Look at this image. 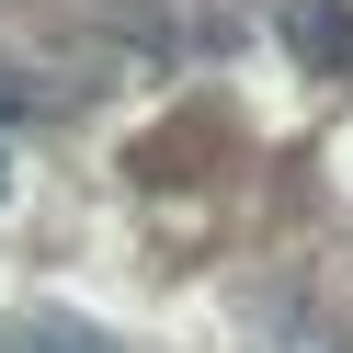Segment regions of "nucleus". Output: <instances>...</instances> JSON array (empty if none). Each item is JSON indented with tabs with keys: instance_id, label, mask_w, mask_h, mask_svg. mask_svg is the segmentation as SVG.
Instances as JSON below:
<instances>
[{
	"instance_id": "nucleus-1",
	"label": "nucleus",
	"mask_w": 353,
	"mask_h": 353,
	"mask_svg": "<svg viewBox=\"0 0 353 353\" xmlns=\"http://www.w3.org/2000/svg\"><path fill=\"white\" fill-rule=\"evenodd\" d=\"M285 46L319 80H353V0H285Z\"/></svg>"
},
{
	"instance_id": "nucleus-4",
	"label": "nucleus",
	"mask_w": 353,
	"mask_h": 353,
	"mask_svg": "<svg viewBox=\"0 0 353 353\" xmlns=\"http://www.w3.org/2000/svg\"><path fill=\"white\" fill-rule=\"evenodd\" d=\"M12 103H23V80H12V69H0V114H12Z\"/></svg>"
},
{
	"instance_id": "nucleus-5",
	"label": "nucleus",
	"mask_w": 353,
	"mask_h": 353,
	"mask_svg": "<svg viewBox=\"0 0 353 353\" xmlns=\"http://www.w3.org/2000/svg\"><path fill=\"white\" fill-rule=\"evenodd\" d=\"M0 183H12V171H0Z\"/></svg>"
},
{
	"instance_id": "nucleus-3",
	"label": "nucleus",
	"mask_w": 353,
	"mask_h": 353,
	"mask_svg": "<svg viewBox=\"0 0 353 353\" xmlns=\"http://www.w3.org/2000/svg\"><path fill=\"white\" fill-rule=\"evenodd\" d=\"M0 353H92V342H69V330H23V342H0Z\"/></svg>"
},
{
	"instance_id": "nucleus-2",
	"label": "nucleus",
	"mask_w": 353,
	"mask_h": 353,
	"mask_svg": "<svg viewBox=\"0 0 353 353\" xmlns=\"http://www.w3.org/2000/svg\"><path fill=\"white\" fill-rule=\"evenodd\" d=\"M251 353H353V330L330 319V307H307V296H274L262 330H251Z\"/></svg>"
}]
</instances>
